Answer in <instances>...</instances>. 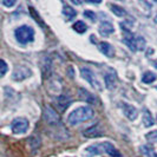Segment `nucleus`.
<instances>
[{"instance_id":"nucleus-1","label":"nucleus","mask_w":157,"mask_h":157,"mask_svg":"<svg viewBox=\"0 0 157 157\" xmlns=\"http://www.w3.org/2000/svg\"><path fill=\"white\" fill-rule=\"evenodd\" d=\"M94 111L90 106H87V105L79 106V108L75 109L69 115L67 122L70 123L71 125H77V124L82 123V122H86L89 119H91V118L94 117Z\"/></svg>"},{"instance_id":"nucleus-2","label":"nucleus","mask_w":157,"mask_h":157,"mask_svg":"<svg viewBox=\"0 0 157 157\" xmlns=\"http://www.w3.org/2000/svg\"><path fill=\"white\" fill-rule=\"evenodd\" d=\"M121 26H122V31H124L123 41L130 47L131 51H140V50H143L145 47V40H144L143 37L135 36L134 33L129 29H126L123 24H121Z\"/></svg>"},{"instance_id":"nucleus-3","label":"nucleus","mask_w":157,"mask_h":157,"mask_svg":"<svg viewBox=\"0 0 157 157\" xmlns=\"http://www.w3.org/2000/svg\"><path fill=\"white\" fill-rule=\"evenodd\" d=\"M14 36L20 44L26 45L34 40V30L29 25H23V26H19L18 29H16Z\"/></svg>"},{"instance_id":"nucleus-4","label":"nucleus","mask_w":157,"mask_h":157,"mask_svg":"<svg viewBox=\"0 0 157 157\" xmlns=\"http://www.w3.org/2000/svg\"><path fill=\"white\" fill-rule=\"evenodd\" d=\"M30 128V122L24 117H17L11 123V130L16 135L25 134Z\"/></svg>"},{"instance_id":"nucleus-5","label":"nucleus","mask_w":157,"mask_h":157,"mask_svg":"<svg viewBox=\"0 0 157 157\" xmlns=\"http://www.w3.org/2000/svg\"><path fill=\"white\" fill-rule=\"evenodd\" d=\"M80 75H82V77L84 79H86L87 82L90 83V85L92 87H94L96 90H102V84H101V82L97 79L96 77V75H94V72L91 69H89V67H82L80 69Z\"/></svg>"},{"instance_id":"nucleus-6","label":"nucleus","mask_w":157,"mask_h":157,"mask_svg":"<svg viewBox=\"0 0 157 157\" xmlns=\"http://www.w3.org/2000/svg\"><path fill=\"white\" fill-rule=\"evenodd\" d=\"M32 71L25 65H18L14 67V70L12 72V79L16 82H23L26 78L31 77Z\"/></svg>"},{"instance_id":"nucleus-7","label":"nucleus","mask_w":157,"mask_h":157,"mask_svg":"<svg viewBox=\"0 0 157 157\" xmlns=\"http://www.w3.org/2000/svg\"><path fill=\"white\" fill-rule=\"evenodd\" d=\"M44 119L47 124L55 125V124H59L60 119H59V115L57 113V111L51 108V106H46L44 110Z\"/></svg>"},{"instance_id":"nucleus-8","label":"nucleus","mask_w":157,"mask_h":157,"mask_svg":"<svg viewBox=\"0 0 157 157\" xmlns=\"http://www.w3.org/2000/svg\"><path fill=\"white\" fill-rule=\"evenodd\" d=\"M104 154V145L103 143H97V144H92L89 145L87 148L84 149V155H86L87 157H94L97 155Z\"/></svg>"},{"instance_id":"nucleus-9","label":"nucleus","mask_w":157,"mask_h":157,"mask_svg":"<svg viewBox=\"0 0 157 157\" xmlns=\"http://www.w3.org/2000/svg\"><path fill=\"white\" fill-rule=\"evenodd\" d=\"M122 110H123V113H124V116H125L128 119H130V121H135L137 116H138V112H137V109L132 106V105H130V104H128V103H123V105H122Z\"/></svg>"},{"instance_id":"nucleus-10","label":"nucleus","mask_w":157,"mask_h":157,"mask_svg":"<svg viewBox=\"0 0 157 157\" xmlns=\"http://www.w3.org/2000/svg\"><path fill=\"white\" fill-rule=\"evenodd\" d=\"M98 50L102 52L103 55L109 57V58L115 56V48H113V46L111 45L110 43H108V41H101V43L98 44Z\"/></svg>"},{"instance_id":"nucleus-11","label":"nucleus","mask_w":157,"mask_h":157,"mask_svg":"<svg viewBox=\"0 0 157 157\" xmlns=\"http://www.w3.org/2000/svg\"><path fill=\"white\" fill-rule=\"evenodd\" d=\"M104 82H105V86L109 90H112L116 87V84H117V76L113 71H110L108 72L105 76H104Z\"/></svg>"},{"instance_id":"nucleus-12","label":"nucleus","mask_w":157,"mask_h":157,"mask_svg":"<svg viewBox=\"0 0 157 157\" xmlns=\"http://www.w3.org/2000/svg\"><path fill=\"white\" fill-rule=\"evenodd\" d=\"M98 30H99V33L102 34L103 37H108V36L112 34L113 31H115L113 25L111 23H109V21H103V23H101Z\"/></svg>"},{"instance_id":"nucleus-13","label":"nucleus","mask_w":157,"mask_h":157,"mask_svg":"<svg viewBox=\"0 0 157 157\" xmlns=\"http://www.w3.org/2000/svg\"><path fill=\"white\" fill-rule=\"evenodd\" d=\"M83 135H84V137H86V138H96V137L102 136L103 130L99 129V125H94V126H91V128L86 129Z\"/></svg>"},{"instance_id":"nucleus-14","label":"nucleus","mask_w":157,"mask_h":157,"mask_svg":"<svg viewBox=\"0 0 157 157\" xmlns=\"http://www.w3.org/2000/svg\"><path fill=\"white\" fill-rule=\"evenodd\" d=\"M103 145H104V154H108L111 157H121V152L111 144L110 142H104Z\"/></svg>"},{"instance_id":"nucleus-15","label":"nucleus","mask_w":157,"mask_h":157,"mask_svg":"<svg viewBox=\"0 0 157 157\" xmlns=\"http://www.w3.org/2000/svg\"><path fill=\"white\" fill-rule=\"evenodd\" d=\"M79 97H80L82 101L89 103V104H94V102H96V98H94V94H90L85 89H79Z\"/></svg>"},{"instance_id":"nucleus-16","label":"nucleus","mask_w":157,"mask_h":157,"mask_svg":"<svg viewBox=\"0 0 157 157\" xmlns=\"http://www.w3.org/2000/svg\"><path fill=\"white\" fill-rule=\"evenodd\" d=\"M142 121H143V123H144V126H147V128L154 125V118H152V115L150 113V111L148 110V109H144V110H143Z\"/></svg>"},{"instance_id":"nucleus-17","label":"nucleus","mask_w":157,"mask_h":157,"mask_svg":"<svg viewBox=\"0 0 157 157\" xmlns=\"http://www.w3.org/2000/svg\"><path fill=\"white\" fill-rule=\"evenodd\" d=\"M142 154L145 157H157V151L151 145L149 144H145V145H142L141 147Z\"/></svg>"},{"instance_id":"nucleus-18","label":"nucleus","mask_w":157,"mask_h":157,"mask_svg":"<svg viewBox=\"0 0 157 157\" xmlns=\"http://www.w3.org/2000/svg\"><path fill=\"white\" fill-rule=\"evenodd\" d=\"M63 14L65 16V18H66V20H72L75 17L77 16V11L75 10V8H72L71 6H69V5H65L63 8Z\"/></svg>"},{"instance_id":"nucleus-19","label":"nucleus","mask_w":157,"mask_h":157,"mask_svg":"<svg viewBox=\"0 0 157 157\" xmlns=\"http://www.w3.org/2000/svg\"><path fill=\"white\" fill-rule=\"evenodd\" d=\"M70 103H71V98L69 96H66V94H60L58 97V105L60 106L62 110H65L70 105Z\"/></svg>"},{"instance_id":"nucleus-20","label":"nucleus","mask_w":157,"mask_h":157,"mask_svg":"<svg viewBox=\"0 0 157 157\" xmlns=\"http://www.w3.org/2000/svg\"><path fill=\"white\" fill-rule=\"evenodd\" d=\"M156 78H157V76L154 72L147 71V72H144V75L142 76V82L145 83V84H151V83H154V82L156 80Z\"/></svg>"},{"instance_id":"nucleus-21","label":"nucleus","mask_w":157,"mask_h":157,"mask_svg":"<svg viewBox=\"0 0 157 157\" xmlns=\"http://www.w3.org/2000/svg\"><path fill=\"white\" fill-rule=\"evenodd\" d=\"M110 8H111V12L113 14H116L117 17H124L126 16V11L122 6L119 5H116V4H110Z\"/></svg>"},{"instance_id":"nucleus-22","label":"nucleus","mask_w":157,"mask_h":157,"mask_svg":"<svg viewBox=\"0 0 157 157\" xmlns=\"http://www.w3.org/2000/svg\"><path fill=\"white\" fill-rule=\"evenodd\" d=\"M73 30L76 32H78V33H84V32H86L87 26L86 24L83 23V21H76L73 24Z\"/></svg>"},{"instance_id":"nucleus-23","label":"nucleus","mask_w":157,"mask_h":157,"mask_svg":"<svg viewBox=\"0 0 157 157\" xmlns=\"http://www.w3.org/2000/svg\"><path fill=\"white\" fill-rule=\"evenodd\" d=\"M30 147H31L32 150H33L34 152L39 149L40 148V138L39 137H36V136L31 137V140H30Z\"/></svg>"},{"instance_id":"nucleus-24","label":"nucleus","mask_w":157,"mask_h":157,"mask_svg":"<svg viewBox=\"0 0 157 157\" xmlns=\"http://www.w3.org/2000/svg\"><path fill=\"white\" fill-rule=\"evenodd\" d=\"M147 140L150 142H154V143H157V130L155 131H151L149 134H147Z\"/></svg>"},{"instance_id":"nucleus-25","label":"nucleus","mask_w":157,"mask_h":157,"mask_svg":"<svg viewBox=\"0 0 157 157\" xmlns=\"http://www.w3.org/2000/svg\"><path fill=\"white\" fill-rule=\"evenodd\" d=\"M0 76L1 77H4L5 76V73H6V71H7V64H6V62L4 60V59H1L0 60Z\"/></svg>"},{"instance_id":"nucleus-26","label":"nucleus","mask_w":157,"mask_h":157,"mask_svg":"<svg viewBox=\"0 0 157 157\" xmlns=\"http://www.w3.org/2000/svg\"><path fill=\"white\" fill-rule=\"evenodd\" d=\"M84 17H86V18H89L90 20H96V14H94V12H92V11H85L84 12Z\"/></svg>"},{"instance_id":"nucleus-27","label":"nucleus","mask_w":157,"mask_h":157,"mask_svg":"<svg viewBox=\"0 0 157 157\" xmlns=\"http://www.w3.org/2000/svg\"><path fill=\"white\" fill-rule=\"evenodd\" d=\"M2 5H4V6H7V7H12V6L16 5V1H13V0H12V1H6V0H4V1H2Z\"/></svg>"},{"instance_id":"nucleus-28","label":"nucleus","mask_w":157,"mask_h":157,"mask_svg":"<svg viewBox=\"0 0 157 157\" xmlns=\"http://www.w3.org/2000/svg\"><path fill=\"white\" fill-rule=\"evenodd\" d=\"M30 10H31V13H32V14H34V8H33V7H30ZM36 21H37V23L39 21V23H40L39 17H36Z\"/></svg>"},{"instance_id":"nucleus-29","label":"nucleus","mask_w":157,"mask_h":157,"mask_svg":"<svg viewBox=\"0 0 157 157\" xmlns=\"http://www.w3.org/2000/svg\"><path fill=\"white\" fill-rule=\"evenodd\" d=\"M154 66L157 69V60H155V62H154Z\"/></svg>"}]
</instances>
